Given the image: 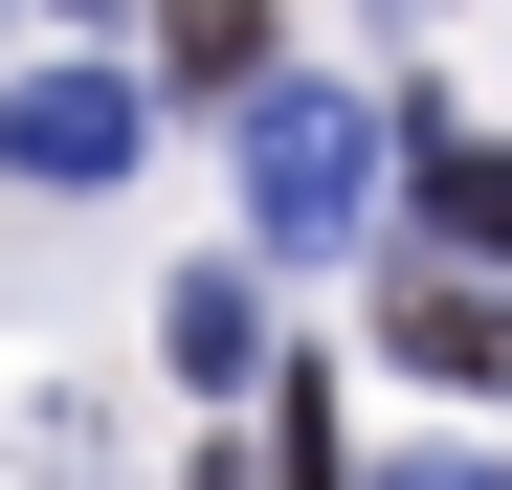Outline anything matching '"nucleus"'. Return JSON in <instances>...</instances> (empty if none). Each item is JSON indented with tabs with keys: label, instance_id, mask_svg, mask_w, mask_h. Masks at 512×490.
Returning <instances> with one entry per match:
<instances>
[{
	"label": "nucleus",
	"instance_id": "1",
	"mask_svg": "<svg viewBox=\"0 0 512 490\" xmlns=\"http://www.w3.org/2000/svg\"><path fill=\"white\" fill-rule=\"evenodd\" d=\"M357 201H379V112L357 90H312V67H268L245 90V245H357Z\"/></svg>",
	"mask_w": 512,
	"mask_h": 490
},
{
	"label": "nucleus",
	"instance_id": "2",
	"mask_svg": "<svg viewBox=\"0 0 512 490\" xmlns=\"http://www.w3.org/2000/svg\"><path fill=\"white\" fill-rule=\"evenodd\" d=\"M134 156H156L134 67H0V179H23V201H112Z\"/></svg>",
	"mask_w": 512,
	"mask_h": 490
},
{
	"label": "nucleus",
	"instance_id": "3",
	"mask_svg": "<svg viewBox=\"0 0 512 490\" xmlns=\"http://www.w3.org/2000/svg\"><path fill=\"white\" fill-rule=\"evenodd\" d=\"M379 357L446 379V401H512V290H468V268H379Z\"/></svg>",
	"mask_w": 512,
	"mask_h": 490
},
{
	"label": "nucleus",
	"instance_id": "4",
	"mask_svg": "<svg viewBox=\"0 0 512 490\" xmlns=\"http://www.w3.org/2000/svg\"><path fill=\"white\" fill-rule=\"evenodd\" d=\"M401 223H423V268H468V290H490V245H512V156H490L468 112H423V156H401Z\"/></svg>",
	"mask_w": 512,
	"mask_h": 490
},
{
	"label": "nucleus",
	"instance_id": "5",
	"mask_svg": "<svg viewBox=\"0 0 512 490\" xmlns=\"http://www.w3.org/2000/svg\"><path fill=\"white\" fill-rule=\"evenodd\" d=\"M156 379H201V401L268 379V268H223V245H201V268L156 290Z\"/></svg>",
	"mask_w": 512,
	"mask_h": 490
},
{
	"label": "nucleus",
	"instance_id": "6",
	"mask_svg": "<svg viewBox=\"0 0 512 490\" xmlns=\"http://www.w3.org/2000/svg\"><path fill=\"white\" fill-rule=\"evenodd\" d=\"M268 0H156V90H201V112H245V90H268Z\"/></svg>",
	"mask_w": 512,
	"mask_h": 490
},
{
	"label": "nucleus",
	"instance_id": "7",
	"mask_svg": "<svg viewBox=\"0 0 512 490\" xmlns=\"http://www.w3.org/2000/svg\"><path fill=\"white\" fill-rule=\"evenodd\" d=\"M268 490H379V468H357V424H334V379H290V401H268Z\"/></svg>",
	"mask_w": 512,
	"mask_h": 490
},
{
	"label": "nucleus",
	"instance_id": "8",
	"mask_svg": "<svg viewBox=\"0 0 512 490\" xmlns=\"http://www.w3.org/2000/svg\"><path fill=\"white\" fill-rule=\"evenodd\" d=\"M401 490H512V446H401Z\"/></svg>",
	"mask_w": 512,
	"mask_h": 490
},
{
	"label": "nucleus",
	"instance_id": "9",
	"mask_svg": "<svg viewBox=\"0 0 512 490\" xmlns=\"http://www.w3.org/2000/svg\"><path fill=\"white\" fill-rule=\"evenodd\" d=\"M201 490H245V468H201Z\"/></svg>",
	"mask_w": 512,
	"mask_h": 490
}]
</instances>
